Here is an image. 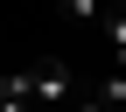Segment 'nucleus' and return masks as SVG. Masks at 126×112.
I'll use <instances>...</instances> for the list:
<instances>
[{
  "instance_id": "obj_1",
  "label": "nucleus",
  "mask_w": 126,
  "mask_h": 112,
  "mask_svg": "<svg viewBox=\"0 0 126 112\" xmlns=\"http://www.w3.org/2000/svg\"><path fill=\"white\" fill-rule=\"evenodd\" d=\"M70 98H77V70L63 56L28 63V105H35V112H70Z\"/></svg>"
},
{
  "instance_id": "obj_5",
  "label": "nucleus",
  "mask_w": 126,
  "mask_h": 112,
  "mask_svg": "<svg viewBox=\"0 0 126 112\" xmlns=\"http://www.w3.org/2000/svg\"><path fill=\"white\" fill-rule=\"evenodd\" d=\"M70 21H105V0H63Z\"/></svg>"
},
{
  "instance_id": "obj_2",
  "label": "nucleus",
  "mask_w": 126,
  "mask_h": 112,
  "mask_svg": "<svg viewBox=\"0 0 126 112\" xmlns=\"http://www.w3.org/2000/svg\"><path fill=\"white\" fill-rule=\"evenodd\" d=\"M0 105L7 112H35L28 105V70H0Z\"/></svg>"
},
{
  "instance_id": "obj_4",
  "label": "nucleus",
  "mask_w": 126,
  "mask_h": 112,
  "mask_svg": "<svg viewBox=\"0 0 126 112\" xmlns=\"http://www.w3.org/2000/svg\"><path fill=\"white\" fill-rule=\"evenodd\" d=\"M105 42H112V56L126 63V7H112V14H105Z\"/></svg>"
},
{
  "instance_id": "obj_3",
  "label": "nucleus",
  "mask_w": 126,
  "mask_h": 112,
  "mask_svg": "<svg viewBox=\"0 0 126 112\" xmlns=\"http://www.w3.org/2000/svg\"><path fill=\"white\" fill-rule=\"evenodd\" d=\"M91 98H98L105 112H126V70H112V77H105L98 91H91Z\"/></svg>"
}]
</instances>
